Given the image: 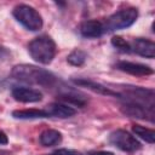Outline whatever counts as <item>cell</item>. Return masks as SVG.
<instances>
[{
    "label": "cell",
    "instance_id": "18",
    "mask_svg": "<svg viewBox=\"0 0 155 155\" xmlns=\"http://www.w3.org/2000/svg\"><path fill=\"white\" fill-rule=\"evenodd\" d=\"M59 99L65 102V103H73V104L79 105V107H84L86 104V101L82 97H78V96H74V94H61Z\"/></svg>",
    "mask_w": 155,
    "mask_h": 155
},
{
    "label": "cell",
    "instance_id": "7",
    "mask_svg": "<svg viewBox=\"0 0 155 155\" xmlns=\"http://www.w3.org/2000/svg\"><path fill=\"white\" fill-rule=\"evenodd\" d=\"M12 97L22 103H35L42 99V93L30 87H15L12 90Z\"/></svg>",
    "mask_w": 155,
    "mask_h": 155
},
{
    "label": "cell",
    "instance_id": "15",
    "mask_svg": "<svg viewBox=\"0 0 155 155\" xmlns=\"http://www.w3.org/2000/svg\"><path fill=\"white\" fill-rule=\"evenodd\" d=\"M133 132L136 136H138L139 138H142L143 140L153 144L155 142V132L150 128H147V127H143L140 125H133L132 127Z\"/></svg>",
    "mask_w": 155,
    "mask_h": 155
},
{
    "label": "cell",
    "instance_id": "23",
    "mask_svg": "<svg viewBox=\"0 0 155 155\" xmlns=\"http://www.w3.org/2000/svg\"><path fill=\"white\" fill-rule=\"evenodd\" d=\"M0 110H1V108H0Z\"/></svg>",
    "mask_w": 155,
    "mask_h": 155
},
{
    "label": "cell",
    "instance_id": "16",
    "mask_svg": "<svg viewBox=\"0 0 155 155\" xmlns=\"http://www.w3.org/2000/svg\"><path fill=\"white\" fill-rule=\"evenodd\" d=\"M86 58H87V54H86L82 50L76 48V50H74V51H71V52L69 53V56L67 57V61H68V63L71 64V65L80 67V65H82V64L85 63Z\"/></svg>",
    "mask_w": 155,
    "mask_h": 155
},
{
    "label": "cell",
    "instance_id": "13",
    "mask_svg": "<svg viewBox=\"0 0 155 155\" xmlns=\"http://www.w3.org/2000/svg\"><path fill=\"white\" fill-rule=\"evenodd\" d=\"M12 116L15 119H22V120H31V119H45L50 115L46 110L42 109H23V110H15L12 113Z\"/></svg>",
    "mask_w": 155,
    "mask_h": 155
},
{
    "label": "cell",
    "instance_id": "5",
    "mask_svg": "<svg viewBox=\"0 0 155 155\" xmlns=\"http://www.w3.org/2000/svg\"><path fill=\"white\" fill-rule=\"evenodd\" d=\"M109 142L122 151L131 153L140 149V143L136 139V137L125 130H116L111 132L109 136Z\"/></svg>",
    "mask_w": 155,
    "mask_h": 155
},
{
    "label": "cell",
    "instance_id": "4",
    "mask_svg": "<svg viewBox=\"0 0 155 155\" xmlns=\"http://www.w3.org/2000/svg\"><path fill=\"white\" fill-rule=\"evenodd\" d=\"M138 18V10L134 7H128V8H122L114 15H111L105 24V29L110 30H116V29H124L128 28L132 25Z\"/></svg>",
    "mask_w": 155,
    "mask_h": 155
},
{
    "label": "cell",
    "instance_id": "6",
    "mask_svg": "<svg viewBox=\"0 0 155 155\" xmlns=\"http://www.w3.org/2000/svg\"><path fill=\"white\" fill-rule=\"evenodd\" d=\"M154 108H149L144 104L137 103L134 101L126 102L121 105V111L125 115H128L131 117H138V119H149L153 120L154 116Z\"/></svg>",
    "mask_w": 155,
    "mask_h": 155
},
{
    "label": "cell",
    "instance_id": "17",
    "mask_svg": "<svg viewBox=\"0 0 155 155\" xmlns=\"http://www.w3.org/2000/svg\"><path fill=\"white\" fill-rule=\"evenodd\" d=\"M111 44L114 47H116L117 50L122 51V52H131V46L130 42H127L125 39H122L121 36H114L111 39Z\"/></svg>",
    "mask_w": 155,
    "mask_h": 155
},
{
    "label": "cell",
    "instance_id": "12",
    "mask_svg": "<svg viewBox=\"0 0 155 155\" xmlns=\"http://www.w3.org/2000/svg\"><path fill=\"white\" fill-rule=\"evenodd\" d=\"M46 111L50 116H57V117H62V119L70 117V116L75 115V113H76V110L73 107H70L69 104L59 103V102L51 103L50 105H47Z\"/></svg>",
    "mask_w": 155,
    "mask_h": 155
},
{
    "label": "cell",
    "instance_id": "22",
    "mask_svg": "<svg viewBox=\"0 0 155 155\" xmlns=\"http://www.w3.org/2000/svg\"><path fill=\"white\" fill-rule=\"evenodd\" d=\"M7 54H8V52H7V50L0 46V59H1V58H5V57H6Z\"/></svg>",
    "mask_w": 155,
    "mask_h": 155
},
{
    "label": "cell",
    "instance_id": "10",
    "mask_svg": "<svg viewBox=\"0 0 155 155\" xmlns=\"http://www.w3.org/2000/svg\"><path fill=\"white\" fill-rule=\"evenodd\" d=\"M104 31H105V25L97 19L85 21L80 25V33L85 38H90V39L99 38L104 34Z\"/></svg>",
    "mask_w": 155,
    "mask_h": 155
},
{
    "label": "cell",
    "instance_id": "11",
    "mask_svg": "<svg viewBox=\"0 0 155 155\" xmlns=\"http://www.w3.org/2000/svg\"><path fill=\"white\" fill-rule=\"evenodd\" d=\"M73 81H74V84L79 85V86H82V87H86V88H88V90H91V91H93V92H96V93H99V94H104V96H115V97L119 96L117 92H115V91H113V90L105 87V86L102 85V84H98V82L92 81V80H88V79H74Z\"/></svg>",
    "mask_w": 155,
    "mask_h": 155
},
{
    "label": "cell",
    "instance_id": "2",
    "mask_svg": "<svg viewBox=\"0 0 155 155\" xmlns=\"http://www.w3.org/2000/svg\"><path fill=\"white\" fill-rule=\"evenodd\" d=\"M28 52L35 62L40 64H50L56 56L57 47L52 38L48 35H40L29 42Z\"/></svg>",
    "mask_w": 155,
    "mask_h": 155
},
{
    "label": "cell",
    "instance_id": "21",
    "mask_svg": "<svg viewBox=\"0 0 155 155\" xmlns=\"http://www.w3.org/2000/svg\"><path fill=\"white\" fill-rule=\"evenodd\" d=\"M87 155H114V153H111V151H103V150H99V151H91V153H88Z\"/></svg>",
    "mask_w": 155,
    "mask_h": 155
},
{
    "label": "cell",
    "instance_id": "8",
    "mask_svg": "<svg viewBox=\"0 0 155 155\" xmlns=\"http://www.w3.org/2000/svg\"><path fill=\"white\" fill-rule=\"evenodd\" d=\"M131 52H134L145 58H154L155 57V44L151 40L147 39H134L131 44Z\"/></svg>",
    "mask_w": 155,
    "mask_h": 155
},
{
    "label": "cell",
    "instance_id": "19",
    "mask_svg": "<svg viewBox=\"0 0 155 155\" xmlns=\"http://www.w3.org/2000/svg\"><path fill=\"white\" fill-rule=\"evenodd\" d=\"M47 155H81L79 151H75V150H68V149H58L51 154H47Z\"/></svg>",
    "mask_w": 155,
    "mask_h": 155
},
{
    "label": "cell",
    "instance_id": "9",
    "mask_svg": "<svg viewBox=\"0 0 155 155\" xmlns=\"http://www.w3.org/2000/svg\"><path fill=\"white\" fill-rule=\"evenodd\" d=\"M116 68L124 73L136 75V76H147L153 74V69L145 64L140 63H134V62H127V61H121L116 64Z\"/></svg>",
    "mask_w": 155,
    "mask_h": 155
},
{
    "label": "cell",
    "instance_id": "1",
    "mask_svg": "<svg viewBox=\"0 0 155 155\" xmlns=\"http://www.w3.org/2000/svg\"><path fill=\"white\" fill-rule=\"evenodd\" d=\"M11 75L23 82L34 84V85H41V86H52L56 82V76L42 68L30 65V64H18L15 65Z\"/></svg>",
    "mask_w": 155,
    "mask_h": 155
},
{
    "label": "cell",
    "instance_id": "3",
    "mask_svg": "<svg viewBox=\"0 0 155 155\" xmlns=\"http://www.w3.org/2000/svg\"><path fill=\"white\" fill-rule=\"evenodd\" d=\"M12 15L28 30L36 31L42 28V24H44L42 17L34 7H31L29 5H25V4L17 5L13 8Z\"/></svg>",
    "mask_w": 155,
    "mask_h": 155
},
{
    "label": "cell",
    "instance_id": "14",
    "mask_svg": "<svg viewBox=\"0 0 155 155\" xmlns=\"http://www.w3.org/2000/svg\"><path fill=\"white\" fill-rule=\"evenodd\" d=\"M39 140L44 147H53L62 142V133L56 130H46L40 134Z\"/></svg>",
    "mask_w": 155,
    "mask_h": 155
},
{
    "label": "cell",
    "instance_id": "20",
    "mask_svg": "<svg viewBox=\"0 0 155 155\" xmlns=\"http://www.w3.org/2000/svg\"><path fill=\"white\" fill-rule=\"evenodd\" d=\"M8 139H7V136L4 131L0 130V145H4V144H7Z\"/></svg>",
    "mask_w": 155,
    "mask_h": 155
}]
</instances>
